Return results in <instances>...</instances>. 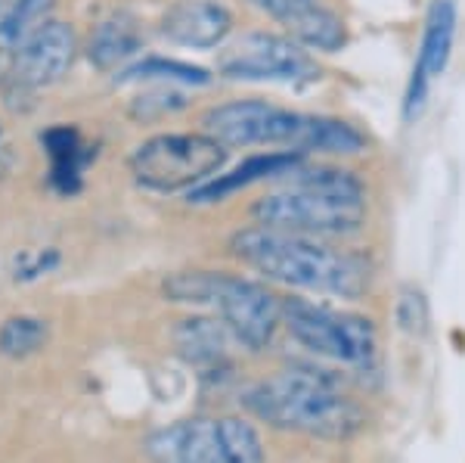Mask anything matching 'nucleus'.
I'll use <instances>...</instances> for the list:
<instances>
[{"mask_svg":"<svg viewBox=\"0 0 465 463\" xmlns=\"http://www.w3.org/2000/svg\"><path fill=\"white\" fill-rule=\"evenodd\" d=\"M230 252L267 280L304 293L360 298L370 287V265L354 252L322 243L320 237L258 224L239 230L230 240Z\"/></svg>","mask_w":465,"mask_h":463,"instance_id":"1","label":"nucleus"},{"mask_svg":"<svg viewBox=\"0 0 465 463\" xmlns=\"http://www.w3.org/2000/svg\"><path fill=\"white\" fill-rule=\"evenodd\" d=\"M242 408L261 423L313 438H351L363 427V410L329 373L292 367L242 392Z\"/></svg>","mask_w":465,"mask_h":463,"instance_id":"2","label":"nucleus"},{"mask_svg":"<svg viewBox=\"0 0 465 463\" xmlns=\"http://www.w3.org/2000/svg\"><path fill=\"white\" fill-rule=\"evenodd\" d=\"M261 227L292 230L307 237H344L363 227L366 190L348 168H298L289 186L267 193L252 208Z\"/></svg>","mask_w":465,"mask_h":463,"instance_id":"3","label":"nucleus"},{"mask_svg":"<svg viewBox=\"0 0 465 463\" xmlns=\"http://www.w3.org/2000/svg\"><path fill=\"white\" fill-rule=\"evenodd\" d=\"M164 296L186 305H208L230 327L239 346L267 348L282 324V298L264 283L223 271H180L164 280Z\"/></svg>","mask_w":465,"mask_h":463,"instance_id":"4","label":"nucleus"},{"mask_svg":"<svg viewBox=\"0 0 465 463\" xmlns=\"http://www.w3.org/2000/svg\"><path fill=\"white\" fill-rule=\"evenodd\" d=\"M153 463H264V442L242 417H186L143 442Z\"/></svg>","mask_w":465,"mask_h":463,"instance_id":"5","label":"nucleus"},{"mask_svg":"<svg viewBox=\"0 0 465 463\" xmlns=\"http://www.w3.org/2000/svg\"><path fill=\"white\" fill-rule=\"evenodd\" d=\"M282 327L298 346L317 357L366 367L372 364L379 348L376 327L370 317L351 315V311L329 308V305L307 302V298H282Z\"/></svg>","mask_w":465,"mask_h":463,"instance_id":"6","label":"nucleus"},{"mask_svg":"<svg viewBox=\"0 0 465 463\" xmlns=\"http://www.w3.org/2000/svg\"><path fill=\"white\" fill-rule=\"evenodd\" d=\"M227 162V146L202 134H159L134 149L131 171L140 184L159 193L186 190L212 181Z\"/></svg>","mask_w":465,"mask_h":463,"instance_id":"7","label":"nucleus"},{"mask_svg":"<svg viewBox=\"0 0 465 463\" xmlns=\"http://www.w3.org/2000/svg\"><path fill=\"white\" fill-rule=\"evenodd\" d=\"M307 116L264 100H236L202 116V128L223 146H289L298 153ZM304 156V153H302Z\"/></svg>","mask_w":465,"mask_h":463,"instance_id":"8","label":"nucleus"},{"mask_svg":"<svg viewBox=\"0 0 465 463\" xmlns=\"http://www.w3.org/2000/svg\"><path fill=\"white\" fill-rule=\"evenodd\" d=\"M221 75L232 81H280V85H311L320 78L317 59L295 37L245 35L221 56Z\"/></svg>","mask_w":465,"mask_h":463,"instance_id":"9","label":"nucleus"},{"mask_svg":"<svg viewBox=\"0 0 465 463\" xmlns=\"http://www.w3.org/2000/svg\"><path fill=\"white\" fill-rule=\"evenodd\" d=\"M74 54H78L74 28L65 25V22L50 19L47 25L37 28L16 50V59H13L10 69L13 85L22 87V91H37V87L56 85L59 78L69 75Z\"/></svg>","mask_w":465,"mask_h":463,"instance_id":"10","label":"nucleus"},{"mask_svg":"<svg viewBox=\"0 0 465 463\" xmlns=\"http://www.w3.org/2000/svg\"><path fill=\"white\" fill-rule=\"evenodd\" d=\"M453 37H456V6L453 0H434L429 19H425L422 44H419V56L410 75L407 100H403V118H412L422 112L425 100H429L431 81L440 78L453 54Z\"/></svg>","mask_w":465,"mask_h":463,"instance_id":"11","label":"nucleus"},{"mask_svg":"<svg viewBox=\"0 0 465 463\" xmlns=\"http://www.w3.org/2000/svg\"><path fill=\"white\" fill-rule=\"evenodd\" d=\"M232 32V13L221 0H174L162 19V35L193 50L221 47Z\"/></svg>","mask_w":465,"mask_h":463,"instance_id":"12","label":"nucleus"},{"mask_svg":"<svg viewBox=\"0 0 465 463\" xmlns=\"http://www.w3.org/2000/svg\"><path fill=\"white\" fill-rule=\"evenodd\" d=\"M304 166V156L295 149H276V153H261L245 159L242 166H236L230 175H217L212 181H205L202 186L190 193V203H221L230 193L245 190L252 184L270 181V177H282V175H295Z\"/></svg>","mask_w":465,"mask_h":463,"instance_id":"13","label":"nucleus"},{"mask_svg":"<svg viewBox=\"0 0 465 463\" xmlns=\"http://www.w3.org/2000/svg\"><path fill=\"white\" fill-rule=\"evenodd\" d=\"M140 44H143V35L137 28V19H131L127 13H112L90 35L87 56L96 69H115L118 63L137 54Z\"/></svg>","mask_w":465,"mask_h":463,"instance_id":"14","label":"nucleus"},{"mask_svg":"<svg viewBox=\"0 0 465 463\" xmlns=\"http://www.w3.org/2000/svg\"><path fill=\"white\" fill-rule=\"evenodd\" d=\"M230 342H239L221 317H193L177 330V348L183 357L196 364H217L227 357Z\"/></svg>","mask_w":465,"mask_h":463,"instance_id":"15","label":"nucleus"},{"mask_svg":"<svg viewBox=\"0 0 465 463\" xmlns=\"http://www.w3.org/2000/svg\"><path fill=\"white\" fill-rule=\"evenodd\" d=\"M366 146L363 131H357L351 122L332 116H307L304 137L298 153H329V156H351Z\"/></svg>","mask_w":465,"mask_h":463,"instance_id":"16","label":"nucleus"},{"mask_svg":"<svg viewBox=\"0 0 465 463\" xmlns=\"http://www.w3.org/2000/svg\"><path fill=\"white\" fill-rule=\"evenodd\" d=\"M286 28L302 47L322 50V54H335V50H341L344 41H348L344 22L335 16L332 10H326V6H320V4H313L311 10H304L302 16H295Z\"/></svg>","mask_w":465,"mask_h":463,"instance_id":"17","label":"nucleus"},{"mask_svg":"<svg viewBox=\"0 0 465 463\" xmlns=\"http://www.w3.org/2000/svg\"><path fill=\"white\" fill-rule=\"evenodd\" d=\"M56 0H10L0 13V47L19 50L54 16Z\"/></svg>","mask_w":465,"mask_h":463,"instance_id":"18","label":"nucleus"},{"mask_svg":"<svg viewBox=\"0 0 465 463\" xmlns=\"http://www.w3.org/2000/svg\"><path fill=\"white\" fill-rule=\"evenodd\" d=\"M47 346V324L41 317H10L0 327V355L6 357H28Z\"/></svg>","mask_w":465,"mask_h":463,"instance_id":"19","label":"nucleus"},{"mask_svg":"<svg viewBox=\"0 0 465 463\" xmlns=\"http://www.w3.org/2000/svg\"><path fill=\"white\" fill-rule=\"evenodd\" d=\"M124 81H164V85H208L212 75L199 65H186V63H177V59H146V63L134 65V69L124 72Z\"/></svg>","mask_w":465,"mask_h":463,"instance_id":"20","label":"nucleus"},{"mask_svg":"<svg viewBox=\"0 0 465 463\" xmlns=\"http://www.w3.org/2000/svg\"><path fill=\"white\" fill-rule=\"evenodd\" d=\"M258 10H264L267 16H273L276 22H282V25H289L295 16H302L304 10H311L317 0H252Z\"/></svg>","mask_w":465,"mask_h":463,"instance_id":"21","label":"nucleus"},{"mask_svg":"<svg viewBox=\"0 0 465 463\" xmlns=\"http://www.w3.org/2000/svg\"><path fill=\"white\" fill-rule=\"evenodd\" d=\"M0 166H4V131H0Z\"/></svg>","mask_w":465,"mask_h":463,"instance_id":"22","label":"nucleus"},{"mask_svg":"<svg viewBox=\"0 0 465 463\" xmlns=\"http://www.w3.org/2000/svg\"><path fill=\"white\" fill-rule=\"evenodd\" d=\"M0 78H4V65H0Z\"/></svg>","mask_w":465,"mask_h":463,"instance_id":"23","label":"nucleus"}]
</instances>
